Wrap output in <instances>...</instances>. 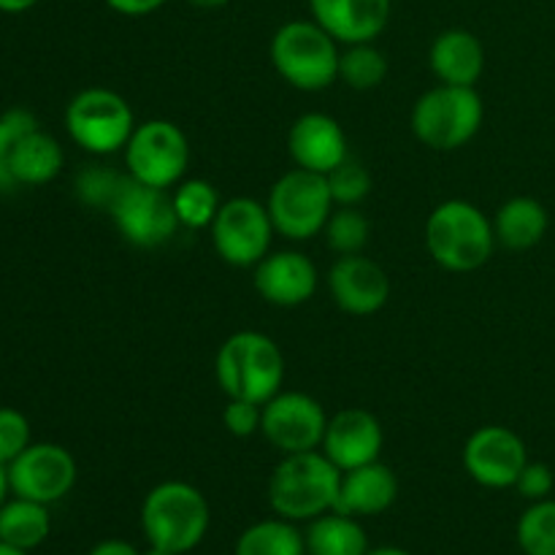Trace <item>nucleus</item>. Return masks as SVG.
Listing matches in <instances>:
<instances>
[{
  "label": "nucleus",
  "mask_w": 555,
  "mask_h": 555,
  "mask_svg": "<svg viewBox=\"0 0 555 555\" xmlns=\"http://www.w3.org/2000/svg\"><path fill=\"white\" fill-rule=\"evenodd\" d=\"M341 469H336L323 450L282 455L269 477V504L274 515L309 524L320 515L336 509Z\"/></svg>",
  "instance_id": "f257e3e1"
},
{
  "label": "nucleus",
  "mask_w": 555,
  "mask_h": 555,
  "mask_svg": "<svg viewBox=\"0 0 555 555\" xmlns=\"http://www.w3.org/2000/svg\"><path fill=\"white\" fill-rule=\"evenodd\" d=\"M426 249L434 263L453 274L482 269L496 249L493 220L472 201H444L426 220Z\"/></svg>",
  "instance_id": "f03ea898"
},
{
  "label": "nucleus",
  "mask_w": 555,
  "mask_h": 555,
  "mask_svg": "<svg viewBox=\"0 0 555 555\" xmlns=\"http://www.w3.org/2000/svg\"><path fill=\"white\" fill-rule=\"evenodd\" d=\"M215 377L228 399L266 404L285 383V356L271 336L260 331H236L217 350Z\"/></svg>",
  "instance_id": "7ed1b4c3"
},
{
  "label": "nucleus",
  "mask_w": 555,
  "mask_h": 555,
  "mask_svg": "<svg viewBox=\"0 0 555 555\" xmlns=\"http://www.w3.org/2000/svg\"><path fill=\"white\" fill-rule=\"evenodd\" d=\"M139 520L150 545L184 555L195 551L209 534L211 507L190 482L166 480L146 493Z\"/></svg>",
  "instance_id": "20e7f679"
},
{
  "label": "nucleus",
  "mask_w": 555,
  "mask_h": 555,
  "mask_svg": "<svg viewBox=\"0 0 555 555\" xmlns=\"http://www.w3.org/2000/svg\"><path fill=\"white\" fill-rule=\"evenodd\" d=\"M341 43L314 20H291L271 36L269 57L276 74L301 92H320L339 81Z\"/></svg>",
  "instance_id": "39448f33"
},
{
  "label": "nucleus",
  "mask_w": 555,
  "mask_h": 555,
  "mask_svg": "<svg viewBox=\"0 0 555 555\" xmlns=\"http://www.w3.org/2000/svg\"><path fill=\"white\" fill-rule=\"evenodd\" d=\"M482 117L486 106L475 87L437 85L417 98L410 125L423 146L434 152H453L480 133Z\"/></svg>",
  "instance_id": "423d86ee"
},
{
  "label": "nucleus",
  "mask_w": 555,
  "mask_h": 555,
  "mask_svg": "<svg viewBox=\"0 0 555 555\" xmlns=\"http://www.w3.org/2000/svg\"><path fill=\"white\" fill-rule=\"evenodd\" d=\"M130 103L106 87H87L65 106V130L79 150L95 157L125 150L135 130Z\"/></svg>",
  "instance_id": "0eeeda50"
},
{
  "label": "nucleus",
  "mask_w": 555,
  "mask_h": 555,
  "mask_svg": "<svg viewBox=\"0 0 555 555\" xmlns=\"http://www.w3.org/2000/svg\"><path fill=\"white\" fill-rule=\"evenodd\" d=\"M266 206H269L274 231L291 242H309L323 233L331 211L336 209L325 173L298 166L271 184Z\"/></svg>",
  "instance_id": "6e6552de"
},
{
  "label": "nucleus",
  "mask_w": 555,
  "mask_h": 555,
  "mask_svg": "<svg viewBox=\"0 0 555 555\" xmlns=\"http://www.w3.org/2000/svg\"><path fill=\"white\" fill-rule=\"evenodd\" d=\"M122 152L128 177L150 188L173 190L190 168V141L171 119L139 122Z\"/></svg>",
  "instance_id": "1a4fd4ad"
},
{
  "label": "nucleus",
  "mask_w": 555,
  "mask_h": 555,
  "mask_svg": "<svg viewBox=\"0 0 555 555\" xmlns=\"http://www.w3.org/2000/svg\"><path fill=\"white\" fill-rule=\"evenodd\" d=\"M106 215L112 217L119 236L141 249L163 247L182 228L173 211L171 190L150 188V184L135 182L133 177H125Z\"/></svg>",
  "instance_id": "9d476101"
},
{
  "label": "nucleus",
  "mask_w": 555,
  "mask_h": 555,
  "mask_svg": "<svg viewBox=\"0 0 555 555\" xmlns=\"http://www.w3.org/2000/svg\"><path fill=\"white\" fill-rule=\"evenodd\" d=\"M209 233L215 253L228 266L255 269L271 253V238L276 231L269 206L247 198V195H238V198L222 201Z\"/></svg>",
  "instance_id": "9b49d317"
},
{
  "label": "nucleus",
  "mask_w": 555,
  "mask_h": 555,
  "mask_svg": "<svg viewBox=\"0 0 555 555\" xmlns=\"http://www.w3.org/2000/svg\"><path fill=\"white\" fill-rule=\"evenodd\" d=\"M328 415L314 396L301 390H280L263 404L260 434L282 455L323 448Z\"/></svg>",
  "instance_id": "f8f14e48"
},
{
  "label": "nucleus",
  "mask_w": 555,
  "mask_h": 555,
  "mask_svg": "<svg viewBox=\"0 0 555 555\" xmlns=\"http://www.w3.org/2000/svg\"><path fill=\"white\" fill-rule=\"evenodd\" d=\"M5 469H9V486L14 496L41 504H54L68 496L79 477L70 450L54 442H33Z\"/></svg>",
  "instance_id": "ddd939ff"
},
{
  "label": "nucleus",
  "mask_w": 555,
  "mask_h": 555,
  "mask_svg": "<svg viewBox=\"0 0 555 555\" xmlns=\"http://www.w3.org/2000/svg\"><path fill=\"white\" fill-rule=\"evenodd\" d=\"M526 464H529L526 442L507 426L477 428L464 444L466 475L482 488L493 491L515 488Z\"/></svg>",
  "instance_id": "4468645a"
},
{
  "label": "nucleus",
  "mask_w": 555,
  "mask_h": 555,
  "mask_svg": "<svg viewBox=\"0 0 555 555\" xmlns=\"http://www.w3.org/2000/svg\"><path fill=\"white\" fill-rule=\"evenodd\" d=\"M328 293L341 312L369 318L388 304L390 276L377 260L363 253L339 255L328 271Z\"/></svg>",
  "instance_id": "2eb2a0df"
},
{
  "label": "nucleus",
  "mask_w": 555,
  "mask_h": 555,
  "mask_svg": "<svg viewBox=\"0 0 555 555\" xmlns=\"http://www.w3.org/2000/svg\"><path fill=\"white\" fill-rule=\"evenodd\" d=\"M385 448V434L377 417L361 406H347L328 417L323 437V453L341 472L358 469L379 461Z\"/></svg>",
  "instance_id": "dca6fc26"
},
{
  "label": "nucleus",
  "mask_w": 555,
  "mask_h": 555,
  "mask_svg": "<svg viewBox=\"0 0 555 555\" xmlns=\"http://www.w3.org/2000/svg\"><path fill=\"white\" fill-rule=\"evenodd\" d=\"M253 285L258 296L271 307L293 309L312 301L320 285V274L318 266L304 253L280 249V253H269L255 266Z\"/></svg>",
  "instance_id": "f3484780"
},
{
  "label": "nucleus",
  "mask_w": 555,
  "mask_h": 555,
  "mask_svg": "<svg viewBox=\"0 0 555 555\" xmlns=\"http://www.w3.org/2000/svg\"><path fill=\"white\" fill-rule=\"evenodd\" d=\"M287 152L298 168L314 173L334 171L341 160L350 157L345 130L331 114L323 112H307L291 125Z\"/></svg>",
  "instance_id": "a211bd4d"
},
{
  "label": "nucleus",
  "mask_w": 555,
  "mask_h": 555,
  "mask_svg": "<svg viewBox=\"0 0 555 555\" xmlns=\"http://www.w3.org/2000/svg\"><path fill=\"white\" fill-rule=\"evenodd\" d=\"M390 0H309L312 20L341 47L377 41L390 22Z\"/></svg>",
  "instance_id": "6ab92c4d"
},
{
  "label": "nucleus",
  "mask_w": 555,
  "mask_h": 555,
  "mask_svg": "<svg viewBox=\"0 0 555 555\" xmlns=\"http://www.w3.org/2000/svg\"><path fill=\"white\" fill-rule=\"evenodd\" d=\"M399 499V477L393 469L379 461L358 469L341 472L339 499L336 509L352 518H374V515L388 513Z\"/></svg>",
  "instance_id": "aec40b11"
},
{
  "label": "nucleus",
  "mask_w": 555,
  "mask_h": 555,
  "mask_svg": "<svg viewBox=\"0 0 555 555\" xmlns=\"http://www.w3.org/2000/svg\"><path fill=\"white\" fill-rule=\"evenodd\" d=\"M428 68L439 79V85L475 87L486 70V49L472 30L450 27L434 38L428 49Z\"/></svg>",
  "instance_id": "412c9836"
},
{
  "label": "nucleus",
  "mask_w": 555,
  "mask_h": 555,
  "mask_svg": "<svg viewBox=\"0 0 555 555\" xmlns=\"http://www.w3.org/2000/svg\"><path fill=\"white\" fill-rule=\"evenodd\" d=\"M63 163L65 155L60 141L43 133L41 128L16 139L5 155V166H9L14 182L27 184V188H38V184H49L52 179H57Z\"/></svg>",
  "instance_id": "4be33fe9"
},
{
  "label": "nucleus",
  "mask_w": 555,
  "mask_h": 555,
  "mask_svg": "<svg viewBox=\"0 0 555 555\" xmlns=\"http://www.w3.org/2000/svg\"><path fill=\"white\" fill-rule=\"evenodd\" d=\"M547 228H551L547 209L531 195H515V198L504 201L493 217L496 244H502L504 249H513V253L537 247L545 238Z\"/></svg>",
  "instance_id": "5701e85b"
},
{
  "label": "nucleus",
  "mask_w": 555,
  "mask_h": 555,
  "mask_svg": "<svg viewBox=\"0 0 555 555\" xmlns=\"http://www.w3.org/2000/svg\"><path fill=\"white\" fill-rule=\"evenodd\" d=\"M304 542H307V555H366L372 551L361 518H352L339 509L309 520Z\"/></svg>",
  "instance_id": "b1692460"
},
{
  "label": "nucleus",
  "mask_w": 555,
  "mask_h": 555,
  "mask_svg": "<svg viewBox=\"0 0 555 555\" xmlns=\"http://www.w3.org/2000/svg\"><path fill=\"white\" fill-rule=\"evenodd\" d=\"M52 534V515L49 504L30 502V499H5L0 507V542L14 545L20 551L33 553Z\"/></svg>",
  "instance_id": "393cba45"
},
{
  "label": "nucleus",
  "mask_w": 555,
  "mask_h": 555,
  "mask_svg": "<svg viewBox=\"0 0 555 555\" xmlns=\"http://www.w3.org/2000/svg\"><path fill=\"white\" fill-rule=\"evenodd\" d=\"M233 555H307V542L293 520L266 518L238 534Z\"/></svg>",
  "instance_id": "a878e982"
},
{
  "label": "nucleus",
  "mask_w": 555,
  "mask_h": 555,
  "mask_svg": "<svg viewBox=\"0 0 555 555\" xmlns=\"http://www.w3.org/2000/svg\"><path fill=\"white\" fill-rule=\"evenodd\" d=\"M173 211H177V220L182 228H211L217 211H220L222 201L220 193L211 182L206 179H182L177 188L171 190Z\"/></svg>",
  "instance_id": "bb28decb"
},
{
  "label": "nucleus",
  "mask_w": 555,
  "mask_h": 555,
  "mask_svg": "<svg viewBox=\"0 0 555 555\" xmlns=\"http://www.w3.org/2000/svg\"><path fill=\"white\" fill-rule=\"evenodd\" d=\"M385 76H388V57L374 47V41L341 47L339 81H345L350 90H377L385 81Z\"/></svg>",
  "instance_id": "cd10ccee"
},
{
  "label": "nucleus",
  "mask_w": 555,
  "mask_h": 555,
  "mask_svg": "<svg viewBox=\"0 0 555 555\" xmlns=\"http://www.w3.org/2000/svg\"><path fill=\"white\" fill-rule=\"evenodd\" d=\"M515 537L526 555H555V499L531 502L520 515Z\"/></svg>",
  "instance_id": "c85d7f7f"
},
{
  "label": "nucleus",
  "mask_w": 555,
  "mask_h": 555,
  "mask_svg": "<svg viewBox=\"0 0 555 555\" xmlns=\"http://www.w3.org/2000/svg\"><path fill=\"white\" fill-rule=\"evenodd\" d=\"M323 233L336 255H358L366 249L372 225L358 206H336L325 222Z\"/></svg>",
  "instance_id": "c756f323"
},
{
  "label": "nucleus",
  "mask_w": 555,
  "mask_h": 555,
  "mask_svg": "<svg viewBox=\"0 0 555 555\" xmlns=\"http://www.w3.org/2000/svg\"><path fill=\"white\" fill-rule=\"evenodd\" d=\"M125 177L128 173H117L106 166H87L76 173V198L81 204L92 206V209H103L108 211L112 201L117 198L119 188H122Z\"/></svg>",
  "instance_id": "7c9ffc66"
},
{
  "label": "nucleus",
  "mask_w": 555,
  "mask_h": 555,
  "mask_svg": "<svg viewBox=\"0 0 555 555\" xmlns=\"http://www.w3.org/2000/svg\"><path fill=\"white\" fill-rule=\"evenodd\" d=\"M325 179H328L331 198L336 206H358L372 193V173L352 157L341 160L334 171L325 173Z\"/></svg>",
  "instance_id": "2f4dec72"
},
{
  "label": "nucleus",
  "mask_w": 555,
  "mask_h": 555,
  "mask_svg": "<svg viewBox=\"0 0 555 555\" xmlns=\"http://www.w3.org/2000/svg\"><path fill=\"white\" fill-rule=\"evenodd\" d=\"M33 444L30 421L14 406H0V464L9 466Z\"/></svg>",
  "instance_id": "473e14b6"
},
{
  "label": "nucleus",
  "mask_w": 555,
  "mask_h": 555,
  "mask_svg": "<svg viewBox=\"0 0 555 555\" xmlns=\"http://www.w3.org/2000/svg\"><path fill=\"white\" fill-rule=\"evenodd\" d=\"M260 421H263V404L247 399H228L225 410H222V426L236 439H249L260 434Z\"/></svg>",
  "instance_id": "72a5a7b5"
},
{
  "label": "nucleus",
  "mask_w": 555,
  "mask_h": 555,
  "mask_svg": "<svg viewBox=\"0 0 555 555\" xmlns=\"http://www.w3.org/2000/svg\"><path fill=\"white\" fill-rule=\"evenodd\" d=\"M555 488V475L547 464H540V461H529L520 472L518 482H515V491L520 493L529 502H542V499H551Z\"/></svg>",
  "instance_id": "f704fd0d"
},
{
  "label": "nucleus",
  "mask_w": 555,
  "mask_h": 555,
  "mask_svg": "<svg viewBox=\"0 0 555 555\" xmlns=\"http://www.w3.org/2000/svg\"><path fill=\"white\" fill-rule=\"evenodd\" d=\"M103 3L122 16H146L155 14L157 9H163L168 0H103Z\"/></svg>",
  "instance_id": "c9c22d12"
},
{
  "label": "nucleus",
  "mask_w": 555,
  "mask_h": 555,
  "mask_svg": "<svg viewBox=\"0 0 555 555\" xmlns=\"http://www.w3.org/2000/svg\"><path fill=\"white\" fill-rule=\"evenodd\" d=\"M87 555H141V551L125 540H103Z\"/></svg>",
  "instance_id": "e433bc0d"
},
{
  "label": "nucleus",
  "mask_w": 555,
  "mask_h": 555,
  "mask_svg": "<svg viewBox=\"0 0 555 555\" xmlns=\"http://www.w3.org/2000/svg\"><path fill=\"white\" fill-rule=\"evenodd\" d=\"M38 0H0V14H25Z\"/></svg>",
  "instance_id": "4c0bfd02"
},
{
  "label": "nucleus",
  "mask_w": 555,
  "mask_h": 555,
  "mask_svg": "<svg viewBox=\"0 0 555 555\" xmlns=\"http://www.w3.org/2000/svg\"><path fill=\"white\" fill-rule=\"evenodd\" d=\"M11 144H14V135H11L9 125H5L3 114H0V160H3V157H5V155H9Z\"/></svg>",
  "instance_id": "58836bf2"
},
{
  "label": "nucleus",
  "mask_w": 555,
  "mask_h": 555,
  "mask_svg": "<svg viewBox=\"0 0 555 555\" xmlns=\"http://www.w3.org/2000/svg\"><path fill=\"white\" fill-rule=\"evenodd\" d=\"M11 493V486H9V469H5L3 464H0V507L5 504V499H9Z\"/></svg>",
  "instance_id": "ea45409f"
},
{
  "label": "nucleus",
  "mask_w": 555,
  "mask_h": 555,
  "mask_svg": "<svg viewBox=\"0 0 555 555\" xmlns=\"http://www.w3.org/2000/svg\"><path fill=\"white\" fill-rule=\"evenodd\" d=\"M190 5H195V9H222L225 3H231V0H188Z\"/></svg>",
  "instance_id": "a19ab883"
},
{
  "label": "nucleus",
  "mask_w": 555,
  "mask_h": 555,
  "mask_svg": "<svg viewBox=\"0 0 555 555\" xmlns=\"http://www.w3.org/2000/svg\"><path fill=\"white\" fill-rule=\"evenodd\" d=\"M366 555H412L404 547H393V545H385V547H372Z\"/></svg>",
  "instance_id": "79ce46f5"
},
{
  "label": "nucleus",
  "mask_w": 555,
  "mask_h": 555,
  "mask_svg": "<svg viewBox=\"0 0 555 555\" xmlns=\"http://www.w3.org/2000/svg\"><path fill=\"white\" fill-rule=\"evenodd\" d=\"M0 555H30V553L20 551V547H14V545H5V542H0Z\"/></svg>",
  "instance_id": "37998d69"
},
{
  "label": "nucleus",
  "mask_w": 555,
  "mask_h": 555,
  "mask_svg": "<svg viewBox=\"0 0 555 555\" xmlns=\"http://www.w3.org/2000/svg\"><path fill=\"white\" fill-rule=\"evenodd\" d=\"M141 555H177V553L166 551V547H155V545H150V547H146V551L141 553Z\"/></svg>",
  "instance_id": "c03bdc74"
}]
</instances>
